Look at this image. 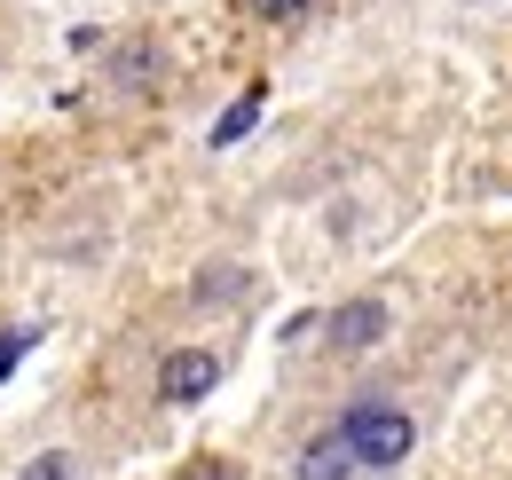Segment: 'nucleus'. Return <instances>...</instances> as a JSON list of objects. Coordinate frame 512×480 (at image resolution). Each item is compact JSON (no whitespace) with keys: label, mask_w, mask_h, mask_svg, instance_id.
<instances>
[{"label":"nucleus","mask_w":512,"mask_h":480,"mask_svg":"<svg viewBox=\"0 0 512 480\" xmlns=\"http://www.w3.org/2000/svg\"><path fill=\"white\" fill-rule=\"evenodd\" d=\"M339 425H347V441H355V457H363L371 473H394V465L410 457V441H418L410 410H394V402H355Z\"/></svg>","instance_id":"f257e3e1"},{"label":"nucleus","mask_w":512,"mask_h":480,"mask_svg":"<svg viewBox=\"0 0 512 480\" xmlns=\"http://www.w3.org/2000/svg\"><path fill=\"white\" fill-rule=\"evenodd\" d=\"M221 386V355L213 347H182V355L158 362V402H197Z\"/></svg>","instance_id":"f03ea898"},{"label":"nucleus","mask_w":512,"mask_h":480,"mask_svg":"<svg viewBox=\"0 0 512 480\" xmlns=\"http://www.w3.org/2000/svg\"><path fill=\"white\" fill-rule=\"evenodd\" d=\"M355 465H363V457H355V441H347V425H339V418L300 449V480H347Z\"/></svg>","instance_id":"7ed1b4c3"},{"label":"nucleus","mask_w":512,"mask_h":480,"mask_svg":"<svg viewBox=\"0 0 512 480\" xmlns=\"http://www.w3.org/2000/svg\"><path fill=\"white\" fill-rule=\"evenodd\" d=\"M379 331H386V307L379 300H347L339 315H331V347H339V355H363Z\"/></svg>","instance_id":"20e7f679"},{"label":"nucleus","mask_w":512,"mask_h":480,"mask_svg":"<svg viewBox=\"0 0 512 480\" xmlns=\"http://www.w3.org/2000/svg\"><path fill=\"white\" fill-rule=\"evenodd\" d=\"M253 126H260V87H253V95H245V103H237V111H229L221 126H213V150H221V142H245Z\"/></svg>","instance_id":"39448f33"},{"label":"nucleus","mask_w":512,"mask_h":480,"mask_svg":"<svg viewBox=\"0 0 512 480\" xmlns=\"http://www.w3.org/2000/svg\"><path fill=\"white\" fill-rule=\"evenodd\" d=\"M237 292H245V268H205V276H197V300H205V307L237 300Z\"/></svg>","instance_id":"423d86ee"},{"label":"nucleus","mask_w":512,"mask_h":480,"mask_svg":"<svg viewBox=\"0 0 512 480\" xmlns=\"http://www.w3.org/2000/svg\"><path fill=\"white\" fill-rule=\"evenodd\" d=\"M16 480H79V457H64V449H48V457H32Z\"/></svg>","instance_id":"0eeeda50"},{"label":"nucleus","mask_w":512,"mask_h":480,"mask_svg":"<svg viewBox=\"0 0 512 480\" xmlns=\"http://www.w3.org/2000/svg\"><path fill=\"white\" fill-rule=\"evenodd\" d=\"M119 79H127L134 95H142V87L158 79V56H150V48H127V56H119Z\"/></svg>","instance_id":"6e6552de"},{"label":"nucleus","mask_w":512,"mask_h":480,"mask_svg":"<svg viewBox=\"0 0 512 480\" xmlns=\"http://www.w3.org/2000/svg\"><path fill=\"white\" fill-rule=\"evenodd\" d=\"M316 0H245V16H268V24H292V16H308Z\"/></svg>","instance_id":"1a4fd4ad"},{"label":"nucleus","mask_w":512,"mask_h":480,"mask_svg":"<svg viewBox=\"0 0 512 480\" xmlns=\"http://www.w3.org/2000/svg\"><path fill=\"white\" fill-rule=\"evenodd\" d=\"M182 480H237V473H229L221 457H197V465H190V473H182Z\"/></svg>","instance_id":"9d476101"},{"label":"nucleus","mask_w":512,"mask_h":480,"mask_svg":"<svg viewBox=\"0 0 512 480\" xmlns=\"http://www.w3.org/2000/svg\"><path fill=\"white\" fill-rule=\"evenodd\" d=\"M24 347H32V339H24V331H16V339H0V378H8V370H16V355H24Z\"/></svg>","instance_id":"9b49d317"}]
</instances>
